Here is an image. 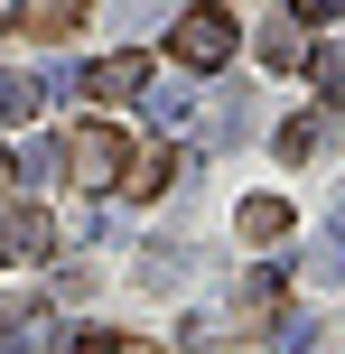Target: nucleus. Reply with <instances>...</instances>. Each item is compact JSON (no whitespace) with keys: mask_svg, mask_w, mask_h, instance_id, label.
<instances>
[{"mask_svg":"<svg viewBox=\"0 0 345 354\" xmlns=\"http://www.w3.org/2000/svg\"><path fill=\"white\" fill-rule=\"evenodd\" d=\"M234 47H243V28H234L224 0H196V10H178V28H168V56H178L187 75H224Z\"/></svg>","mask_w":345,"mask_h":354,"instance_id":"nucleus-1","label":"nucleus"},{"mask_svg":"<svg viewBox=\"0 0 345 354\" xmlns=\"http://www.w3.org/2000/svg\"><path fill=\"white\" fill-rule=\"evenodd\" d=\"M66 168H75V187H84V196H103V187H122V177H131V140H122L112 122H84V131L66 140Z\"/></svg>","mask_w":345,"mask_h":354,"instance_id":"nucleus-2","label":"nucleus"},{"mask_svg":"<svg viewBox=\"0 0 345 354\" xmlns=\"http://www.w3.org/2000/svg\"><path fill=\"white\" fill-rule=\"evenodd\" d=\"M187 177H196V149H149V159H131L122 187L131 196H168V187H187Z\"/></svg>","mask_w":345,"mask_h":354,"instance_id":"nucleus-3","label":"nucleus"},{"mask_svg":"<svg viewBox=\"0 0 345 354\" xmlns=\"http://www.w3.org/2000/svg\"><path fill=\"white\" fill-rule=\"evenodd\" d=\"M47 252H56V224L37 205H19L10 224H0V261H47Z\"/></svg>","mask_w":345,"mask_h":354,"instance_id":"nucleus-4","label":"nucleus"},{"mask_svg":"<svg viewBox=\"0 0 345 354\" xmlns=\"http://www.w3.org/2000/svg\"><path fill=\"white\" fill-rule=\"evenodd\" d=\"M84 93H112V103H131V93H149V56H103V66H84Z\"/></svg>","mask_w":345,"mask_h":354,"instance_id":"nucleus-5","label":"nucleus"},{"mask_svg":"<svg viewBox=\"0 0 345 354\" xmlns=\"http://www.w3.org/2000/svg\"><path fill=\"white\" fill-rule=\"evenodd\" d=\"M47 112V84L37 75H0V122H37Z\"/></svg>","mask_w":345,"mask_h":354,"instance_id":"nucleus-6","label":"nucleus"},{"mask_svg":"<svg viewBox=\"0 0 345 354\" xmlns=\"http://www.w3.org/2000/svg\"><path fill=\"white\" fill-rule=\"evenodd\" d=\"M75 19H84V0H19V28H37V37H66Z\"/></svg>","mask_w":345,"mask_h":354,"instance_id":"nucleus-7","label":"nucleus"},{"mask_svg":"<svg viewBox=\"0 0 345 354\" xmlns=\"http://www.w3.org/2000/svg\"><path fill=\"white\" fill-rule=\"evenodd\" d=\"M290 224H299V214L280 205V196H252V205H243V243H280Z\"/></svg>","mask_w":345,"mask_h":354,"instance_id":"nucleus-8","label":"nucleus"},{"mask_svg":"<svg viewBox=\"0 0 345 354\" xmlns=\"http://www.w3.org/2000/svg\"><path fill=\"white\" fill-rule=\"evenodd\" d=\"M261 66H308V37H299V19H271V28H261Z\"/></svg>","mask_w":345,"mask_h":354,"instance_id":"nucleus-9","label":"nucleus"},{"mask_svg":"<svg viewBox=\"0 0 345 354\" xmlns=\"http://www.w3.org/2000/svg\"><path fill=\"white\" fill-rule=\"evenodd\" d=\"M75 354H159V345H149V336H122V326H84Z\"/></svg>","mask_w":345,"mask_h":354,"instance_id":"nucleus-10","label":"nucleus"},{"mask_svg":"<svg viewBox=\"0 0 345 354\" xmlns=\"http://www.w3.org/2000/svg\"><path fill=\"white\" fill-rule=\"evenodd\" d=\"M243 317H271L280 326V270H252V280H243Z\"/></svg>","mask_w":345,"mask_h":354,"instance_id":"nucleus-11","label":"nucleus"},{"mask_svg":"<svg viewBox=\"0 0 345 354\" xmlns=\"http://www.w3.org/2000/svg\"><path fill=\"white\" fill-rule=\"evenodd\" d=\"M140 280H149V289H168V280H187V252H178V243H149V261H140Z\"/></svg>","mask_w":345,"mask_h":354,"instance_id":"nucleus-12","label":"nucleus"},{"mask_svg":"<svg viewBox=\"0 0 345 354\" xmlns=\"http://www.w3.org/2000/svg\"><path fill=\"white\" fill-rule=\"evenodd\" d=\"M56 168H66V149H47V140H28V149L10 159V177H28V187H37V177H56Z\"/></svg>","mask_w":345,"mask_h":354,"instance_id":"nucleus-13","label":"nucleus"},{"mask_svg":"<svg viewBox=\"0 0 345 354\" xmlns=\"http://www.w3.org/2000/svg\"><path fill=\"white\" fill-rule=\"evenodd\" d=\"M252 122H261V112H252V93H234V103L215 112V131H224V140H252Z\"/></svg>","mask_w":345,"mask_h":354,"instance_id":"nucleus-14","label":"nucleus"},{"mask_svg":"<svg viewBox=\"0 0 345 354\" xmlns=\"http://www.w3.org/2000/svg\"><path fill=\"white\" fill-rule=\"evenodd\" d=\"M149 112H159V122H168V131H178V122H187V112H196V93H178V84H168V93H149Z\"/></svg>","mask_w":345,"mask_h":354,"instance_id":"nucleus-15","label":"nucleus"},{"mask_svg":"<svg viewBox=\"0 0 345 354\" xmlns=\"http://www.w3.org/2000/svg\"><path fill=\"white\" fill-rule=\"evenodd\" d=\"M308 149H317V122H308V112H299V122L280 131V159H308Z\"/></svg>","mask_w":345,"mask_h":354,"instance_id":"nucleus-16","label":"nucleus"},{"mask_svg":"<svg viewBox=\"0 0 345 354\" xmlns=\"http://www.w3.org/2000/svg\"><path fill=\"white\" fill-rule=\"evenodd\" d=\"M290 19L299 28H327V19H345V0H290Z\"/></svg>","mask_w":345,"mask_h":354,"instance_id":"nucleus-17","label":"nucleus"},{"mask_svg":"<svg viewBox=\"0 0 345 354\" xmlns=\"http://www.w3.org/2000/svg\"><path fill=\"white\" fill-rule=\"evenodd\" d=\"M336 243H345V205H336Z\"/></svg>","mask_w":345,"mask_h":354,"instance_id":"nucleus-18","label":"nucleus"}]
</instances>
